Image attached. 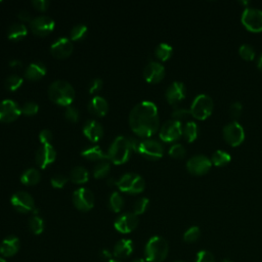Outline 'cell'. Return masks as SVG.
Listing matches in <instances>:
<instances>
[{
    "instance_id": "obj_58",
    "label": "cell",
    "mask_w": 262,
    "mask_h": 262,
    "mask_svg": "<svg viewBox=\"0 0 262 262\" xmlns=\"http://www.w3.org/2000/svg\"><path fill=\"white\" fill-rule=\"evenodd\" d=\"M0 262H7L5 259H3V258H0Z\"/></svg>"
},
{
    "instance_id": "obj_16",
    "label": "cell",
    "mask_w": 262,
    "mask_h": 262,
    "mask_svg": "<svg viewBox=\"0 0 262 262\" xmlns=\"http://www.w3.org/2000/svg\"><path fill=\"white\" fill-rule=\"evenodd\" d=\"M139 225V217L134 212H127L119 216L114 223L116 231L121 234H129L134 232Z\"/></svg>"
},
{
    "instance_id": "obj_11",
    "label": "cell",
    "mask_w": 262,
    "mask_h": 262,
    "mask_svg": "<svg viewBox=\"0 0 262 262\" xmlns=\"http://www.w3.org/2000/svg\"><path fill=\"white\" fill-rule=\"evenodd\" d=\"M182 130L183 127L181 122L169 120L161 127L159 137L165 143H172L177 141L182 136Z\"/></svg>"
},
{
    "instance_id": "obj_54",
    "label": "cell",
    "mask_w": 262,
    "mask_h": 262,
    "mask_svg": "<svg viewBox=\"0 0 262 262\" xmlns=\"http://www.w3.org/2000/svg\"><path fill=\"white\" fill-rule=\"evenodd\" d=\"M257 66H258L259 70H260V71H262V53H261V55H260V56H259V58H258Z\"/></svg>"
},
{
    "instance_id": "obj_27",
    "label": "cell",
    "mask_w": 262,
    "mask_h": 262,
    "mask_svg": "<svg viewBox=\"0 0 262 262\" xmlns=\"http://www.w3.org/2000/svg\"><path fill=\"white\" fill-rule=\"evenodd\" d=\"M27 33H28V29L25 25L21 23H15L9 28L8 37L13 41H20L26 37Z\"/></svg>"
},
{
    "instance_id": "obj_42",
    "label": "cell",
    "mask_w": 262,
    "mask_h": 262,
    "mask_svg": "<svg viewBox=\"0 0 262 262\" xmlns=\"http://www.w3.org/2000/svg\"><path fill=\"white\" fill-rule=\"evenodd\" d=\"M21 110H22V114L26 116H34L38 113L39 106L33 102H27L22 106Z\"/></svg>"
},
{
    "instance_id": "obj_45",
    "label": "cell",
    "mask_w": 262,
    "mask_h": 262,
    "mask_svg": "<svg viewBox=\"0 0 262 262\" xmlns=\"http://www.w3.org/2000/svg\"><path fill=\"white\" fill-rule=\"evenodd\" d=\"M51 185L55 188H62L68 182V178L62 174H56L51 178Z\"/></svg>"
},
{
    "instance_id": "obj_33",
    "label": "cell",
    "mask_w": 262,
    "mask_h": 262,
    "mask_svg": "<svg viewBox=\"0 0 262 262\" xmlns=\"http://www.w3.org/2000/svg\"><path fill=\"white\" fill-rule=\"evenodd\" d=\"M109 204H110V208L112 209V211H114L116 213L120 212L124 206L123 196L118 191H114L110 196Z\"/></svg>"
},
{
    "instance_id": "obj_12",
    "label": "cell",
    "mask_w": 262,
    "mask_h": 262,
    "mask_svg": "<svg viewBox=\"0 0 262 262\" xmlns=\"http://www.w3.org/2000/svg\"><path fill=\"white\" fill-rule=\"evenodd\" d=\"M73 203L78 210L89 211L94 206V195L89 189L80 187L73 193Z\"/></svg>"
},
{
    "instance_id": "obj_15",
    "label": "cell",
    "mask_w": 262,
    "mask_h": 262,
    "mask_svg": "<svg viewBox=\"0 0 262 262\" xmlns=\"http://www.w3.org/2000/svg\"><path fill=\"white\" fill-rule=\"evenodd\" d=\"M54 21L47 16L37 17L30 22V29L32 33L41 37L50 34L54 29Z\"/></svg>"
},
{
    "instance_id": "obj_23",
    "label": "cell",
    "mask_w": 262,
    "mask_h": 262,
    "mask_svg": "<svg viewBox=\"0 0 262 262\" xmlns=\"http://www.w3.org/2000/svg\"><path fill=\"white\" fill-rule=\"evenodd\" d=\"M45 74H46V67L41 61L32 62L25 70V77L32 81L40 80L45 76Z\"/></svg>"
},
{
    "instance_id": "obj_8",
    "label": "cell",
    "mask_w": 262,
    "mask_h": 262,
    "mask_svg": "<svg viewBox=\"0 0 262 262\" xmlns=\"http://www.w3.org/2000/svg\"><path fill=\"white\" fill-rule=\"evenodd\" d=\"M222 134L225 142L232 147L240 146L245 140V130L243 126L237 121H233L226 124L223 127Z\"/></svg>"
},
{
    "instance_id": "obj_19",
    "label": "cell",
    "mask_w": 262,
    "mask_h": 262,
    "mask_svg": "<svg viewBox=\"0 0 262 262\" xmlns=\"http://www.w3.org/2000/svg\"><path fill=\"white\" fill-rule=\"evenodd\" d=\"M144 77L149 83H159L165 77V68L158 61H151L144 69Z\"/></svg>"
},
{
    "instance_id": "obj_43",
    "label": "cell",
    "mask_w": 262,
    "mask_h": 262,
    "mask_svg": "<svg viewBox=\"0 0 262 262\" xmlns=\"http://www.w3.org/2000/svg\"><path fill=\"white\" fill-rule=\"evenodd\" d=\"M189 116H191L190 111L187 110V109H183V108H177L171 114L172 120L179 121V122H181L182 120L187 119Z\"/></svg>"
},
{
    "instance_id": "obj_49",
    "label": "cell",
    "mask_w": 262,
    "mask_h": 262,
    "mask_svg": "<svg viewBox=\"0 0 262 262\" xmlns=\"http://www.w3.org/2000/svg\"><path fill=\"white\" fill-rule=\"evenodd\" d=\"M103 80L100 79V78H95L93 79L90 84H89V92L90 93H95V92H99L102 88H103Z\"/></svg>"
},
{
    "instance_id": "obj_20",
    "label": "cell",
    "mask_w": 262,
    "mask_h": 262,
    "mask_svg": "<svg viewBox=\"0 0 262 262\" xmlns=\"http://www.w3.org/2000/svg\"><path fill=\"white\" fill-rule=\"evenodd\" d=\"M185 95H186L185 85L179 81H175L172 84H170L165 92L167 102L172 106H176L180 102H182Z\"/></svg>"
},
{
    "instance_id": "obj_53",
    "label": "cell",
    "mask_w": 262,
    "mask_h": 262,
    "mask_svg": "<svg viewBox=\"0 0 262 262\" xmlns=\"http://www.w3.org/2000/svg\"><path fill=\"white\" fill-rule=\"evenodd\" d=\"M101 257H102V259H108L109 261L112 260V259H111V258H112V254H111V252H109L108 250H103V251L101 252Z\"/></svg>"
},
{
    "instance_id": "obj_7",
    "label": "cell",
    "mask_w": 262,
    "mask_h": 262,
    "mask_svg": "<svg viewBox=\"0 0 262 262\" xmlns=\"http://www.w3.org/2000/svg\"><path fill=\"white\" fill-rule=\"evenodd\" d=\"M242 24L251 32H262V11L254 8H246L241 18Z\"/></svg>"
},
{
    "instance_id": "obj_55",
    "label": "cell",
    "mask_w": 262,
    "mask_h": 262,
    "mask_svg": "<svg viewBox=\"0 0 262 262\" xmlns=\"http://www.w3.org/2000/svg\"><path fill=\"white\" fill-rule=\"evenodd\" d=\"M134 262H145V260H144V259H137V260H135Z\"/></svg>"
},
{
    "instance_id": "obj_40",
    "label": "cell",
    "mask_w": 262,
    "mask_h": 262,
    "mask_svg": "<svg viewBox=\"0 0 262 262\" xmlns=\"http://www.w3.org/2000/svg\"><path fill=\"white\" fill-rule=\"evenodd\" d=\"M149 203H150V201L148 198L138 199L134 204V213L138 216L145 213V211L147 210V208L149 206Z\"/></svg>"
},
{
    "instance_id": "obj_4",
    "label": "cell",
    "mask_w": 262,
    "mask_h": 262,
    "mask_svg": "<svg viewBox=\"0 0 262 262\" xmlns=\"http://www.w3.org/2000/svg\"><path fill=\"white\" fill-rule=\"evenodd\" d=\"M169 246L162 237H153L146 246L145 256L148 262H163L168 255Z\"/></svg>"
},
{
    "instance_id": "obj_48",
    "label": "cell",
    "mask_w": 262,
    "mask_h": 262,
    "mask_svg": "<svg viewBox=\"0 0 262 262\" xmlns=\"http://www.w3.org/2000/svg\"><path fill=\"white\" fill-rule=\"evenodd\" d=\"M52 139H53V136L49 129H44L39 134V140H40V143L42 146L43 145H51L50 143H51Z\"/></svg>"
},
{
    "instance_id": "obj_46",
    "label": "cell",
    "mask_w": 262,
    "mask_h": 262,
    "mask_svg": "<svg viewBox=\"0 0 262 262\" xmlns=\"http://www.w3.org/2000/svg\"><path fill=\"white\" fill-rule=\"evenodd\" d=\"M195 262H215V260L212 253L206 250H202L196 254Z\"/></svg>"
},
{
    "instance_id": "obj_59",
    "label": "cell",
    "mask_w": 262,
    "mask_h": 262,
    "mask_svg": "<svg viewBox=\"0 0 262 262\" xmlns=\"http://www.w3.org/2000/svg\"><path fill=\"white\" fill-rule=\"evenodd\" d=\"M175 262H183V261H175Z\"/></svg>"
},
{
    "instance_id": "obj_50",
    "label": "cell",
    "mask_w": 262,
    "mask_h": 262,
    "mask_svg": "<svg viewBox=\"0 0 262 262\" xmlns=\"http://www.w3.org/2000/svg\"><path fill=\"white\" fill-rule=\"evenodd\" d=\"M49 2L48 0H33L32 2V6L38 10V11H41V12H44L46 11L48 8H49Z\"/></svg>"
},
{
    "instance_id": "obj_47",
    "label": "cell",
    "mask_w": 262,
    "mask_h": 262,
    "mask_svg": "<svg viewBox=\"0 0 262 262\" xmlns=\"http://www.w3.org/2000/svg\"><path fill=\"white\" fill-rule=\"evenodd\" d=\"M243 111V106L240 102H235L230 107V116L233 119H238Z\"/></svg>"
},
{
    "instance_id": "obj_34",
    "label": "cell",
    "mask_w": 262,
    "mask_h": 262,
    "mask_svg": "<svg viewBox=\"0 0 262 262\" xmlns=\"http://www.w3.org/2000/svg\"><path fill=\"white\" fill-rule=\"evenodd\" d=\"M23 81L24 80L21 76L13 74V75H10L9 77H7V79L5 80V86L10 91H16L17 89H19L22 86Z\"/></svg>"
},
{
    "instance_id": "obj_57",
    "label": "cell",
    "mask_w": 262,
    "mask_h": 262,
    "mask_svg": "<svg viewBox=\"0 0 262 262\" xmlns=\"http://www.w3.org/2000/svg\"><path fill=\"white\" fill-rule=\"evenodd\" d=\"M108 262H120V261H118V260H110V261H108Z\"/></svg>"
},
{
    "instance_id": "obj_24",
    "label": "cell",
    "mask_w": 262,
    "mask_h": 262,
    "mask_svg": "<svg viewBox=\"0 0 262 262\" xmlns=\"http://www.w3.org/2000/svg\"><path fill=\"white\" fill-rule=\"evenodd\" d=\"M134 252V243L131 240L123 239L119 241L114 247V256L118 259H125Z\"/></svg>"
},
{
    "instance_id": "obj_17",
    "label": "cell",
    "mask_w": 262,
    "mask_h": 262,
    "mask_svg": "<svg viewBox=\"0 0 262 262\" xmlns=\"http://www.w3.org/2000/svg\"><path fill=\"white\" fill-rule=\"evenodd\" d=\"M74 49L72 40L67 37L58 38L50 46L51 54L56 58H66L72 54Z\"/></svg>"
},
{
    "instance_id": "obj_1",
    "label": "cell",
    "mask_w": 262,
    "mask_h": 262,
    "mask_svg": "<svg viewBox=\"0 0 262 262\" xmlns=\"http://www.w3.org/2000/svg\"><path fill=\"white\" fill-rule=\"evenodd\" d=\"M129 125L141 138L154 136L160 125L157 106L149 101L138 104L129 114Z\"/></svg>"
},
{
    "instance_id": "obj_37",
    "label": "cell",
    "mask_w": 262,
    "mask_h": 262,
    "mask_svg": "<svg viewBox=\"0 0 262 262\" xmlns=\"http://www.w3.org/2000/svg\"><path fill=\"white\" fill-rule=\"evenodd\" d=\"M111 169V165L107 161H102L97 163L93 168V176L94 178H103L106 175H108L109 171Z\"/></svg>"
},
{
    "instance_id": "obj_44",
    "label": "cell",
    "mask_w": 262,
    "mask_h": 262,
    "mask_svg": "<svg viewBox=\"0 0 262 262\" xmlns=\"http://www.w3.org/2000/svg\"><path fill=\"white\" fill-rule=\"evenodd\" d=\"M64 117L67 118V120H69L70 122L75 123L79 120V112L75 107L69 106V107H67V109H66Z\"/></svg>"
},
{
    "instance_id": "obj_38",
    "label": "cell",
    "mask_w": 262,
    "mask_h": 262,
    "mask_svg": "<svg viewBox=\"0 0 262 262\" xmlns=\"http://www.w3.org/2000/svg\"><path fill=\"white\" fill-rule=\"evenodd\" d=\"M201 236V231L198 226H191L189 227L183 235V240L186 243H194L198 241Z\"/></svg>"
},
{
    "instance_id": "obj_3",
    "label": "cell",
    "mask_w": 262,
    "mask_h": 262,
    "mask_svg": "<svg viewBox=\"0 0 262 262\" xmlns=\"http://www.w3.org/2000/svg\"><path fill=\"white\" fill-rule=\"evenodd\" d=\"M133 151V138L127 139L125 137H118L114 140L109 149V160H111L116 165L124 164L129 160Z\"/></svg>"
},
{
    "instance_id": "obj_41",
    "label": "cell",
    "mask_w": 262,
    "mask_h": 262,
    "mask_svg": "<svg viewBox=\"0 0 262 262\" xmlns=\"http://www.w3.org/2000/svg\"><path fill=\"white\" fill-rule=\"evenodd\" d=\"M186 150L180 144H175L169 149V155L175 159H183L185 157Z\"/></svg>"
},
{
    "instance_id": "obj_28",
    "label": "cell",
    "mask_w": 262,
    "mask_h": 262,
    "mask_svg": "<svg viewBox=\"0 0 262 262\" xmlns=\"http://www.w3.org/2000/svg\"><path fill=\"white\" fill-rule=\"evenodd\" d=\"M70 179L74 183L83 184V183L88 181L89 173H88V171L84 167L76 166L70 172Z\"/></svg>"
},
{
    "instance_id": "obj_18",
    "label": "cell",
    "mask_w": 262,
    "mask_h": 262,
    "mask_svg": "<svg viewBox=\"0 0 262 262\" xmlns=\"http://www.w3.org/2000/svg\"><path fill=\"white\" fill-rule=\"evenodd\" d=\"M56 152L51 145H43L36 152V163L41 169L47 168L55 161Z\"/></svg>"
},
{
    "instance_id": "obj_31",
    "label": "cell",
    "mask_w": 262,
    "mask_h": 262,
    "mask_svg": "<svg viewBox=\"0 0 262 262\" xmlns=\"http://www.w3.org/2000/svg\"><path fill=\"white\" fill-rule=\"evenodd\" d=\"M232 160L231 155L222 150H217L212 154L211 157V162L212 165H215L217 167H221V166H225L226 164H228Z\"/></svg>"
},
{
    "instance_id": "obj_32",
    "label": "cell",
    "mask_w": 262,
    "mask_h": 262,
    "mask_svg": "<svg viewBox=\"0 0 262 262\" xmlns=\"http://www.w3.org/2000/svg\"><path fill=\"white\" fill-rule=\"evenodd\" d=\"M172 53H173V48L168 43H160L155 50L156 56L162 61L169 59Z\"/></svg>"
},
{
    "instance_id": "obj_5",
    "label": "cell",
    "mask_w": 262,
    "mask_h": 262,
    "mask_svg": "<svg viewBox=\"0 0 262 262\" xmlns=\"http://www.w3.org/2000/svg\"><path fill=\"white\" fill-rule=\"evenodd\" d=\"M213 108L214 103L212 99L208 94L202 93L194 97L189 111L193 118L198 120H205L212 114Z\"/></svg>"
},
{
    "instance_id": "obj_39",
    "label": "cell",
    "mask_w": 262,
    "mask_h": 262,
    "mask_svg": "<svg viewBox=\"0 0 262 262\" xmlns=\"http://www.w3.org/2000/svg\"><path fill=\"white\" fill-rule=\"evenodd\" d=\"M239 53L241 57L245 60H253L255 58V50L254 47L250 44H242L239 48Z\"/></svg>"
},
{
    "instance_id": "obj_26",
    "label": "cell",
    "mask_w": 262,
    "mask_h": 262,
    "mask_svg": "<svg viewBox=\"0 0 262 262\" xmlns=\"http://www.w3.org/2000/svg\"><path fill=\"white\" fill-rule=\"evenodd\" d=\"M81 155L90 161H106L109 159V155L108 153H105L101 147L99 146H92V147H87L85 148Z\"/></svg>"
},
{
    "instance_id": "obj_10",
    "label": "cell",
    "mask_w": 262,
    "mask_h": 262,
    "mask_svg": "<svg viewBox=\"0 0 262 262\" xmlns=\"http://www.w3.org/2000/svg\"><path fill=\"white\" fill-rule=\"evenodd\" d=\"M11 203L13 207L21 213H29L36 210L34 199L27 191L21 190L14 193L11 198Z\"/></svg>"
},
{
    "instance_id": "obj_35",
    "label": "cell",
    "mask_w": 262,
    "mask_h": 262,
    "mask_svg": "<svg viewBox=\"0 0 262 262\" xmlns=\"http://www.w3.org/2000/svg\"><path fill=\"white\" fill-rule=\"evenodd\" d=\"M87 27L83 24L76 25L72 28L70 33V39L72 41H80L83 40L87 34Z\"/></svg>"
},
{
    "instance_id": "obj_2",
    "label": "cell",
    "mask_w": 262,
    "mask_h": 262,
    "mask_svg": "<svg viewBox=\"0 0 262 262\" xmlns=\"http://www.w3.org/2000/svg\"><path fill=\"white\" fill-rule=\"evenodd\" d=\"M50 100L56 105L69 107L75 99V90L73 86L64 80H56L50 84L48 88Z\"/></svg>"
},
{
    "instance_id": "obj_9",
    "label": "cell",
    "mask_w": 262,
    "mask_h": 262,
    "mask_svg": "<svg viewBox=\"0 0 262 262\" xmlns=\"http://www.w3.org/2000/svg\"><path fill=\"white\" fill-rule=\"evenodd\" d=\"M136 152L149 160H159L163 157L164 148L157 141L146 140L143 142H139Z\"/></svg>"
},
{
    "instance_id": "obj_29",
    "label": "cell",
    "mask_w": 262,
    "mask_h": 262,
    "mask_svg": "<svg viewBox=\"0 0 262 262\" xmlns=\"http://www.w3.org/2000/svg\"><path fill=\"white\" fill-rule=\"evenodd\" d=\"M182 135L188 143H192L199 136V126L193 121H188L183 127Z\"/></svg>"
},
{
    "instance_id": "obj_30",
    "label": "cell",
    "mask_w": 262,
    "mask_h": 262,
    "mask_svg": "<svg viewBox=\"0 0 262 262\" xmlns=\"http://www.w3.org/2000/svg\"><path fill=\"white\" fill-rule=\"evenodd\" d=\"M41 179L40 172L35 168L27 169L21 176V181L25 185H35Z\"/></svg>"
},
{
    "instance_id": "obj_13",
    "label": "cell",
    "mask_w": 262,
    "mask_h": 262,
    "mask_svg": "<svg viewBox=\"0 0 262 262\" xmlns=\"http://www.w3.org/2000/svg\"><path fill=\"white\" fill-rule=\"evenodd\" d=\"M212 167L211 159L204 155H195L188 159L186 162V168L188 172L193 175L206 174Z\"/></svg>"
},
{
    "instance_id": "obj_36",
    "label": "cell",
    "mask_w": 262,
    "mask_h": 262,
    "mask_svg": "<svg viewBox=\"0 0 262 262\" xmlns=\"http://www.w3.org/2000/svg\"><path fill=\"white\" fill-rule=\"evenodd\" d=\"M29 226L34 235H41L44 231L43 219L41 217H39L38 215H34L30 218Z\"/></svg>"
},
{
    "instance_id": "obj_56",
    "label": "cell",
    "mask_w": 262,
    "mask_h": 262,
    "mask_svg": "<svg viewBox=\"0 0 262 262\" xmlns=\"http://www.w3.org/2000/svg\"><path fill=\"white\" fill-rule=\"evenodd\" d=\"M222 262H233V261L230 259H224V260H222Z\"/></svg>"
},
{
    "instance_id": "obj_22",
    "label": "cell",
    "mask_w": 262,
    "mask_h": 262,
    "mask_svg": "<svg viewBox=\"0 0 262 262\" xmlns=\"http://www.w3.org/2000/svg\"><path fill=\"white\" fill-rule=\"evenodd\" d=\"M20 246V240L17 237H8L3 241L2 245H0V253L5 257H12L19 252Z\"/></svg>"
},
{
    "instance_id": "obj_51",
    "label": "cell",
    "mask_w": 262,
    "mask_h": 262,
    "mask_svg": "<svg viewBox=\"0 0 262 262\" xmlns=\"http://www.w3.org/2000/svg\"><path fill=\"white\" fill-rule=\"evenodd\" d=\"M19 19H20L21 21H23V22L31 21V14H30L28 11H26V10L21 11V12L19 13Z\"/></svg>"
},
{
    "instance_id": "obj_6",
    "label": "cell",
    "mask_w": 262,
    "mask_h": 262,
    "mask_svg": "<svg viewBox=\"0 0 262 262\" xmlns=\"http://www.w3.org/2000/svg\"><path fill=\"white\" fill-rule=\"evenodd\" d=\"M117 186L123 192L140 193L144 191L146 183L142 176L135 173L124 174L118 181Z\"/></svg>"
},
{
    "instance_id": "obj_21",
    "label": "cell",
    "mask_w": 262,
    "mask_h": 262,
    "mask_svg": "<svg viewBox=\"0 0 262 262\" xmlns=\"http://www.w3.org/2000/svg\"><path fill=\"white\" fill-rule=\"evenodd\" d=\"M83 134L91 143H97L104 136V128L97 121L88 120L83 126Z\"/></svg>"
},
{
    "instance_id": "obj_52",
    "label": "cell",
    "mask_w": 262,
    "mask_h": 262,
    "mask_svg": "<svg viewBox=\"0 0 262 262\" xmlns=\"http://www.w3.org/2000/svg\"><path fill=\"white\" fill-rule=\"evenodd\" d=\"M22 66H23V63L19 59H13L10 61V67L13 69H21Z\"/></svg>"
},
{
    "instance_id": "obj_25",
    "label": "cell",
    "mask_w": 262,
    "mask_h": 262,
    "mask_svg": "<svg viewBox=\"0 0 262 262\" xmlns=\"http://www.w3.org/2000/svg\"><path fill=\"white\" fill-rule=\"evenodd\" d=\"M88 110L91 114L99 117H104L109 111L108 102L102 96H94L88 104Z\"/></svg>"
},
{
    "instance_id": "obj_14",
    "label": "cell",
    "mask_w": 262,
    "mask_h": 262,
    "mask_svg": "<svg viewBox=\"0 0 262 262\" xmlns=\"http://www.w3.org/2000/svg\"><path fill=\"white\" fill-rule=\"evenodd\" d=\"M21 114L22 110L16 102L12 100H5L0 102V122H14L21 116Z\"/></svg>"
}]
</instances>
